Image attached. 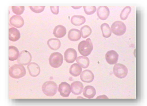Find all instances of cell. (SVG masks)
Instances as JSON below:
<instances>
[{"label": "cell", "instance_id": "cell-18", "mask_svg": "<svg viewBox=\"0 0 147 106\" xmlns=\"http://www.w3.org/2000/svg\"><path fill=\"white\" fill-rule=\"evenodd\" d=\"M53 34L55 37L61 38L65 36L66 34V27L61 25H59L54 28Z\"/></svg>", "mask_w": 147, "mask_h": 106}, {"label": "cell", "instance_id": "cell-16", "mask_svg": "<svg viewBox=\"0 0 147 106\" xmlns=\"http://www.w3.org/2000/svg\"><path fill=\"white\" fill-rule=\"evenodd\" d=\"M68 37L70 41L76 42L79 40L81 38V32L78 29L72 28L69 31L68 34Z\"/></svg>", "mask_w": 147, "mask_h": 106}, {"label": "cell", "instance_id": "cell-6", "mask_svg": "<svg viewBox=\"0 0 147 106\" xmlns=\"http://www.w3.org/2000/svg\"><path fill=\"white\" fill-rule=\"evenodd\" d=\"M114 74L117 78L122 79L127 76L128 70L127 67L121 64H117L114 66L113 69Z\"/></svg>", "mask_w": 147, "mask_h": 106}, {"label": "cell", "instance_id": "cell-27", "mask_svg": "<svg viewBox=\"0 0 147 106\" xmlns=\"http://www.w3.org/2000/svg\"><path fill=\"white\" fill-rule=\"evenodd\" d=\"M131 8L130 7H126L123 9L120 15L121 19L124 21L127 19L128 16L131 12Z\"/></svg>", "mask_w": 147, "mask_h": 106}, {"label": "cell", "instance_id": "cell-3", "mask_svg": "<svg viewBox=\"0 0 147 106\" xmlns=\"http://www.w3.org/2000/svg\"><path fill=\"white\" fill-rule=\"evenodd\" d=\"M57 89V84L53 81H47L45 82L42 86V91L48 97H53L56 95Z\"/></svg>", "mask_w": 147, "mask_h": 106}, {"label": "cell", "instance_id": "cell-15", "mask_svg": "<svg viewBox=\"0 0 147 106\" xmlns=\"http://www.w3.org/2000/svg\"><path fill=\"white\" fill-rule=\"evenodd\" d=\"M110 10L107 7H99L97 10L98 17L102 21L107 19L110 15Z\"/></svg>", "mask_w": 147, "mask_h": 106}, {"label": "cell", "instance_id": "cell-20", "mask_svg": "<svg viewBox=\"0 0 147 106\" xmlns=\"http://www.w3.org/2000/svg\"><path fill=\"white\" fill-rule=\"evenodd\" d=\"M96 94V91L95 88L92 86L88 85L85 87L83 90L84 97L91 99L94 98Z\"/></svg>", "mask_w": 147, "mask_h": 106}, {"label": "cell", "instance_id": "cell-7", "mask_svg": "<svg viewBox=\"0 0 147 106\" xmlns=\"http://www.w3.org/2000/svg\"><path fill=\"white\" fill-rule=\"evenodd\" d=\"M17 59V62L19 64L26 66L31 62L32 56L29 52L24 50L20 53Z\"/></svg>", "mask_w": 147, "mask_h": 106}, {"label": "cell", "instance_id": "cell-9", "mask_svg": "<svg viewBox=\"0 0 147 106\" xmlns=\"http://www.w3.org/2000/svg\"><path fill=\"white\" fill-rule=\"evenodd\" d=\"M58 91L61 96L68 97L71 92V87L70 85L66 82H61L59 86Z\"/></svg>", "mask_w": 147, "mask_h": 106}, {"label": "cell", "instance_id": "cell-28", "mask_svg": "<svg viewBox=\"0 0 147 106\" xmlns=\"http://www.w3.org/2000/svg\"><path fill=\"white\" fill-rule=\"evenodd\" d=\"M84 11L87 15H91L95 13L96 8L95 7H84Z\"/></svg>", "mask_w": 147, "mask_h": 106}, {"label": "cell", "instance_id": "cell-11", "mask_svg": "<svg viewBox=\"0 0 147 106\" xmlns=\"http://www.w3.org/2000/svg\"><path fill=\"white\" fill-rule=\"evenodd\" d=\"M80 78L84 83H90L93 81L94 75L93 73L90 70H86L80 74Z\"/></svg>", "mask_w": 147, "mask_h": 106}, {"label": "cell", "instance_id": "cell-30", "mask_svg": "<svg viewBox=\"0 0 147 106\" xmlns=\"http://www.w3.org/2000/svg\"><path fill=\"white\" fill-rule=\"evenodd\" d=\"M30 9L34 13H38L43 12L45 7H30Z\"/></svg>", "mask_w": 147, "mask_h": 106}, {"label": "cell", "instance_id": "cell-1", "mask_svg": "<svg viewBox=\"0 0 147 106\" xmlns=\"http://www.w3.org/2000/svg\"><path fill=\"white\" fill-rule=\"evenodd\" d=\"M93 49V46L91 39L87 38L86 40L80 42L78 46L80 53L84 56H88L90 54Z\"/></svg>", "mask_w": 147, "mask_h": 106}, {"label": "cell", "instance_id": "cell-19", "mask_svg": "<svg viewBox=\"0 0 147 106\" xmlns=\"http://www.w3.org/2000/svg\"><path fill=\"white\" fill-rule=\"evenodd\" d=\"M19 55V51L17 47L11 46L9 47V60H16Z\"/></svg>", "mask_w": 147, "mask_h": 106}, {"label": "cell", "instance_id": "cell-14", "mask_svg": "<svg viewBox=\"0 0 147 106\" xmlns=\"http://www.w3.org/2000/svg\"><path fill=\"white\" fill-rule=\"evenodd\" d=\"M83 89L84 85L79 81H76L71 83V91L75 95H79L81 94Z\"/></svg>", "mask_w": 147, "mask_h": 106}, {"label": "cell", "instance_id": "cell-25", "mask_svg": "<svg viewBox=\"0 0 147 106\" xmlns=\"http://www.w3.org/2000/svg\"><path fill=\"white\" fill-rule=\"evenodd\" d=\"M100 28L102 32L103 36L105 38H109L111 35V29L107 23H103L100 26Z\"/></svg>", "mask_w": 147, "mask_h": 106}, {"label": "cell", "instance_id": "cell-10", "mask_svg": "<svg viewBox=\"0 0 147 106\" xmlns=\"http://www.w3.org/2000/svg\"><path fill=\"white\" fill-rule=\"evenodd\" d=\"M119 55L113 50L108 51L105 54V59L109 64L113 65L117 63Z\"/></svg>", "mask_w": 147, "mask_h": 106}, {"label": "cell", "instance_id": "cell-13", "mask_svg": "<svg viewBox=\"0 0 147 106\" xmlns=\"http://www.w3.org/2000/svg\"><path fill=\"white\" fill-rule=\"evenodd\" d=\"M10 23L14 27L19 28L22 27L24 24V21L21 16L13 15L9 20Z\"/></svg>", "mask_w": 147, "mask_h": 106}, {"label": "cell", "instance_id": "cell-4", "mask_svg": "<svg viewBox=\"0 0 147 106\" xmlns=\"http://www.w3.org/2000/svg\"><path fill=\"white\" fill-rule=\"evenodd\" d=\"M63 56L58 52L51 54L49 58L50 65L54 68H58L61 66L63 63Z\"/></svg>", "mask_w": 147, "mask_h": 106}, {"label": "cell", "instance_id": "cell-5", "mask_svg": "<svg viewBox=\"0 0 147 106\" xmlns=\"http://www.w3.org/2000/svg\"><path fill=\"white\" fill-rule=\"evenodd\" d=\"M111 30L116 36H121L123 35L126 31V27L123 22L117 21L112 25Z\"/></svg>", "mask_w": 147, "mask_h": 106}, {"label": "cell", "instance_id": "cell-17", "mask_svg": "<svg viewBox=\"0 0 147 106\" xmlns=\"http://www.w3.org/2000/svg\"><path fill=\"white\" fill-rule=\"evenodd\" d=\"M21 37L20 32L15 27H12L9 29V39L12 42L18 40Z\"/></svg>", "mask_w": 147, "mask_h": 106}, {"label": "cell", "instance_id": "cell-24", "mask_svg": "<svg viewBox=\"0 0 147 106\" xmlns=\"http://www.w3.org/2000/svg\"><path fill=\"white\" fill-rule=\"evenodd\" d=\"M76 62L80 67L84 68H86L90 65V60L87 57L80 56L76 58Z\"/></svg>", "mask_w": 147, "mask_h": 106}, {"label": "cell", "instance_id": "cell-26", "mask_svg": "<svg viewBox=\"0 0 147 106\" xmlns=\"http://www.w3.org/2000/svg\"><path fill=\"white\" fill-rule=\"evenodd\" d=\"M92 29L88 25L84 26L81 28L80 32L83 38H85L88 37L91 34Z\"/></svg>", "mask_w": 147, "mask_h": 106}, {"label": "cell", "instance_id": "cell-8", "mask_svg": "<svg viewBox=\"0 0 147 106\" xmlns=\"http://www.w3.org/2000/svg\"><path fill=\"white\" fill-rule=\"evenodd\" d=\"M65 60L67 63H74L77 58V53L76 50L73 48H69L64 53Z\"/></svg>", "mask_w": 147, "mask_h": 106}, {"label": "cell", "instance_id": "cell-32", "mask_svg": "<svg viewBox=\"0 0 147 106\" xmlns=\"http://www.w3.org/2000/svg\"><path fill=\"white\" fill-rule=\"evenodd\" d=\"M82 7H72V8H73L74 9H79L81 8Z\"/></svg>", "mask_w": 147, "mask_h": 106}, {"label": "cell", "instance_id": "cell-23", "mask_svg": "<svg viewBox=\"0 0 147 106\" xmlns=\"http://www.w3.org/2000/svg\"><path fill=\"white\" fill-rule=\"evenodd\" d=\"M82 68L78 64L75 63L70 67L69 73L71 75L75 77L80 76L82 72Z\"/></svg>", "mask_w": 147, "mask_h": 106}, {"label": "cell", "instance_id": "cell-21", "mask_svg": "<svg viewBox=\"0 0 147 106\" xmlns=\"http://www.w3.org/2000/svg\"><path fill=\"white\" fill-rule=\"evenodd\" d=\"M47 44L50 49L53 50H57L60 48L61 42L57 38H51L48 40Z\"/></svg>", "mask_w": 147, "mask_h": 106}, {"label": "cell", "instance_id": "cell-22", "mask_svg": "<svg viewBox=\"0 0 147 106\" xmlns=\"http://www.w3.org/2000/svg\"><path fill=\"white\" fill-rule=\"evenodd\" d=\"M86 22V19L84 16L74 15L71 19V24L76 26H80L84 24Z\"/></svg>", "mask_w": 147, "mask_h": 106}, {"label": "cell", "instance_id": "cell-12", "mask_svg": "<svg viewBox=\"0 0 147 106\" xmlns=\"http://www.w3.org/2000/svg\"><path fill=\"white\" fill-rule=\"evenodd\" d=\"M27 69L30 76L32 77H36L39 75L40 68L37 64L34 62L30 63L27 66Z\"/></svg>", "mask_w": 147, "mask_h": 106}, {"label": "cell", "instance_id": "cell-2", "mask_svg": "<svg viewBox=\"0 0 147 106\" xmlns=\"http://www.w3.org/2000/svg\"><path fill=\"white\" fill-rule=\"evenodd\" d=\"M10 76L15 79H19L26 74L25 67L21 64H14L10 67L9 70Z\"/></svg>", "mask_w": 147, "mask_h": 106}, {"label": "cell", "instance_id": "cell-31", "mask_svg": "<svg viewBox=\"0 0 147 106\" xmlns=\"http://www.w3.org/2000/svg\"><path fill=\"white\" fill-rule=\"evenodd\" d=\"M51 12L54 14L57 15L59 13V7H50Z\"/></svg>", "mask_w": 147, "mask_h": 106}, {"label": "cell", "instance_id": "cell-29", "mask_svg": "<svg viewBox=\"0 0 147 106\" xmlns=\"http://www.w3.org/2000/svg\"><path fill=\"white\" fill-rule=\"evenodd\" d=\"M13 13L17 15H21L23 13L25 10L24 7H12Z\"/></svg>", "mask_w": 147, "mask_h": 106}]
</instances>
